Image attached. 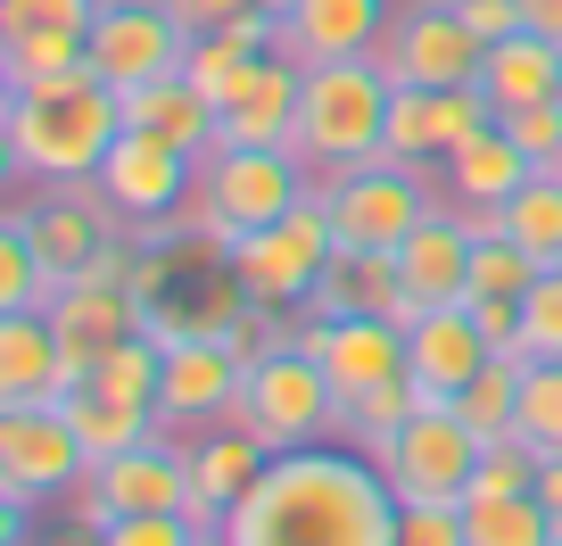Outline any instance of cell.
<instances>
[{
	"label": "cell",
	"instance_id": "6da1fadb",
	"mask_svg": "<svg viewBox=\"0 0 562 546\" xmlns=\"http://www.w3.org/2000/svg\"><path fill=\"white\" fill-rule=\"evenodd\" d=\"M397 489L356 439L290 447L224 513L232 546H397Z\"/></svg>",
	"mask_w": 562,
	"mask_h": 546
},
{
	"label": "cell",
	"instance_id": "7a4b0ae2",
	"mask_svg": "<svg viewBox=\"0 0 562 546\" xmlns=\"http://www.w3.org/2000/svg\"><path fill=\"white\" fill-rule=\"evenodd\" d=\"M0 133H9V175L18 182L67 191V182H100V158L124 133V100H116V83L75 67L58 83L9 91L0 100Z\"/></svg>",
	"mask_w": 562,
	"mask_h": 546
},
{
	"label": "cell",
	"instance_id": "3957f363",
	"mask_svg": "<svg viewBox=\"0 0 562 546\" xmlns=\"http://www.w3.org/2000/svg\"><path fill=\"white\" fill-rule=\"evenodd\" d=\"M389 100H397V83H389L381 51L372 58H323L299 83V133H290V149H299L315 175H348V166L381 158Z\"/></svg>",
	"mask_w": 562,
	"mask_h": 546
},
{
	"label": "cell",
	"instance_id": "277c9868",
	"mask_svg": "<svg viewBox=\"0 0 562 546\" xmlns=\"http://www.w3.org/2000/svg\"><path fill=\"white\" fill-rule=\"evenodd\" d=\"M315 199H323V215H331L339 248H356V257H364V248L397 257V248L447 208V175L439 166H414V158H364V166H348V175H315Z\"/></svg>",
	"mask_w": 562,
	"mask_h": 546
},
{
	"label": "cell",
	"instance_id": "5b68a950",
	"mask_svg": "<svg viewBox=\"0 0 562 546\" xmlns=\"http://www.w3.org/2000/svg\"><path fill=\"white\" fill-rule=\"evenodd\" d=\"M306 191H315V166H306L299 149H207V158H199V208H191V224L207 232V248L224 257L240 232L281 224Z\"/></svg>",
	"mask_w": 562,
	"mask_h": 546
},
{
	"label": "cell",
	"instance_id": "8992f818",
	"mask_svg": "<svg viewBox=\"0 0 562 546\" xmlns=\"http://www.w3.org/2000/svg\"><path fill=\"white\" fill-rule=\"evenodd\" d=\"M224 423L257 431L273 456H290V447H315V439H339V389L323 381V365L290 339V348H265L248 356L240 372V398H232Z\"/></svg>",
	"mask_w": 562,
	"mask_h": 546
},
{
	"label": "cell",
	"instance_id": "52a82bcc",
	"mask_svg": "<svg viewBox=\"0 0 562 546\" xmlns=\"http://www.w3.org/2000/svg\"><path fill=\"white\" fill-rule=\"evenodd\" d=\"M480 431L463 423L456 405H422L372 447V464L389 472L397 505H463L472 497V472H480Z\"/></svg>",
	"mask_w": 562,
	"mask_h": 546
},
{
	"label": "cell",
	"instance_id": "ba28073f",
	"mask_svg": "<svg viewBox=\"0 0 562 546\" xmlns=\"http://www.w3.org/2000/svg\"><path fill=\"white\" fill-rule=\"evenodd\" d=\"M224 257H232V274H240V290H248L257 307H281V315H299L306 290L323 282V265L339 257V241H331V215H323V199L306 191L299 208L281 215V224L240 232Z\"/></svg>",
	"mask_w": 562,
	"mask_h": 546
},
{
	"label": "cell",
	"instance_id": "9c48e42d",
	"mask_svg": "<svg viewBox=\"0 0 562 546\" xmlns=\"http://www.w3.org/2000/svg\"><path fill=\"white\" fill-rule=\"evenodd\" d=\"M83 480H91V456L67 423V398L0 405V497H18V505H75Z\"/></svg>",
	"mask_w": 562,
	"mask_h": 546
},
{
	"label": "cell",
	"instance_id": "30bf717a",
	"mask_svg": "<svg viewBox=\"0 0 562 546\" xmlns=\"http://www.w3.org/2000/svg\"><path fill=\"white\" fill-rule=\"evenodd\" d=\"M116 513H191V447L175 431H149L140 447L91 464V480L75 489V522L108 530Z\"/></svg>",
	"mask_w": 562,
	"mask_h": 546
},
{
	"label": "cell",
	"instance_id": "8fae6325",
	"mask_svg": "<svg viewBox=\"0 0 562 546\" xmlns=\"http://www.w3.org/2000/svg\"><path fill=\"white\" fill-rule=\"evenodd\" d=\"M191 25L166 9V0H100V18H91L83 51H91V75L116 91L149 83V75H175L191 58Z\"/></svg>",
	"mask_w": 562,
	"mask_h": 546
},
{
	"label": "cell",
	"instance_id": "7c38bea8",
	"mask_svg": "<svg viewBox=\"0 0 562 546\" xmlns=\"http://www.w3.org/2000/svg\"><path fill=\"white\" fill-rule=\"evenodd\" d=\"M191 191H199V149L166 142V133L124 124L116 149L100 158V199L124 215V224H166V215H182Z\"/></svg>",
	"mask_w": 562,
	"mask_h": 546
},
{
	"label": "cell",
	"instance_id": "4fadbf2b",
	"mask_svg": "<svg viewBox=\"0 0 562 546\" xmlns=\"http://www.w3.org/2000/svg\"><path fill=\"white\" fill-rule=\"evenodd\" d=\"M299 348L323 365L339 405L405 381V323H389V315H299Z\"/></svg>",
	"mask_w": 562,
	"mask_h": 546
},
{
	"label": "cell",
	"instance_id": "5bb4252c",
	"mask_svg": "<svg viewBox=\"0 0 562 546\" xmlns=\"http://www.w3.org/2000/svg\"><path fill=\"white\" fill-rule=\"evenodd\" d=\"M480 58L488 42L456 18V0H414L381 42V67L389 83H422V91H447V83H480Z\"/></svg>",
	"mask_w": 562,
	"mask_h": 546
},
{
	"label": "cell",
	"instance_id": "9a60e30c",
	"mask_svg": "<svg viewBox=\"0 0 562 546\" xmlns=\"http://www.w3.org/2000/svg\"><path fill=\"white\" fill-rule=\"evenodd\" d=\"M248 356L232 339H166V381H158V423L166 431H207L232 414Z\"/></svg>",
	"mask_w": 562,
	"mask_h": 546
},
{
	"label": "cell",
	"instance_id": "2e32d148",
	"mask_svg": "<svg viewBox=\"0 0 562 546\" xmlns=\"http://www.w3.org/2000/svg\"><path fill=\"white\" fill-rule=\"evenodd\" d=\"M9 224L34 232V248L50 257V274H75V265H91L108 241H116V208L100 199V182H67V191H50V199H18Z\"/></svg>",
	"mask_w": 562,
	"mask_h": 546
},
{
	"label": "cell",
	"instance_id": "e0dca14e",
	"mask_svg": "<svg viewBox=\"0 0 562 546\" xmlns=\"http://www.w3.org/2000/svg\"><path fill=\"white\" fill-rule=\"evenodd\" d=\"M182 447H191V522L199 530H224V513L240 505V497L257 489V472L273 464V447H265L257 431H240V423H207Z\"/></svg>",
	"mask_w": 562,
	"mask_h": 546
},
{
	"label": "cell",
	"instance_id": "ac0fdd59",
	"mask_svg": "<svg viewBox=\"0 0 562 546\" xmlns=\"http://www.w3.org/2000/svg\"><path fill=\"white\" fill-rule=\"evenodd\" d=\"M389 0H290L281 9V51L299 67H323V58H372L389 42Z\"/></svg>",
	"mask_w": 562,
	"mask_h": 546
},
{
	"label": "cell",
	"instance_id": "d6986e66",
	"mask_svg": "<svg viewBox=\"0 0 562 546\" xmlns=\"http://www.w3.org/2000/svg\"><path fill=\"white\" fill-rule=\"evenodd\" d=\"M299 83H306V67L290 51H273L257 67V83L215 116V149H290V133H299Z\"/></svg>",
	"mask_w": 562,
	"mask_h": 546
},
{
	"label": "cell",
	"instance_id": "ffe728a7",
	"mask_svg": "<svg viewBox=\"0 0 562 546\" xmlns=\"http://www.w3.org/2000/svg\"><path fill=\"white\" fill-rule=\"evenodd\" d=\"M488 356L496 348L480 339L472 307H422V315L405 323V372H414L422 389H439V398H463V381H472Z\"/></svg>",
	"mask_w": 562,
	"mask_h": 546
},
{
	"label": "cell",
	"instance_id": "44dd1931",
	"mask_svg": "<svg viewBox=\"0 0 562 546\" xmlns=\"http://www.w3.org/2000/svg\"><path fill=\"white\" fill-rule=\"evenodd\" d=\"M397 282H405L414 307H463L472 299V232H463L456 208H439L397 248Z\"/></svg>",
	"mask_w": 562,
	"mask_h": 546
},
{
	"label": "cell",
	"instance_id": "7402d4cb",
	"mask_svg": "<svg viewBox=\"0 0 562 546\" xmlns=\"http://www.w3.org/2000/svg\"><path fill=\"white\" fill-rule=\"evenodd\" d=\"M439 175H447V208H496L505 215V199L521 191L538 166H529V149L513 142L505 124H488V133H472L463 149H447Z\"/></svg>",
	"mask_w": 562,
	"mask_h": 546
},
{
	"label": "cell",
	"instance_id": "603a6c76",
	"mask_svg": "<svg viewBox=\"0 0 562 546\" xmlns=\"http://www.w3.org/2000/svg\"><path fill=\"white\" fill-rule=\"evenodd\" d=\"M480 91L496 100V116L562 100V42L529 34V25H521V34H505V42H488V58H480Z\"/></svg>",
	"mask_w": 562,
	"mask_h": 546
},
{
	"label": "cell",
	"instance_id": "cb8c5ba5",
	"mask_svg": "<svg viewBox=\"0 0 562 546\" xmlns=\"http://www.w3.org/2000/svg\"><path fill=\"white\" fill-rule=\"evenodd\" d=\"M116 100H124V124H140V133H166V142L199 149V158L215 149V100L182 67L175 75H149V83H133V91H116Z\"/></svg>",
	"mask_w": 562,
	"mask_h": 546
},
{
	"label": "cell",
	"instance_id": "d4e9b609",
	"mask_svg": "<svg viewBox=\"0 0 562 546\" xmlns=\"http://www.w3.org/2000/svg\"><path fill=\"white\" fill-rule=\"evenodd\" d=\"M34 398H58V332L50 315L18 307V315H0V405H34Z\"/></svg>",
	"mask_w": 562,
	"mask_h": 546
},
{
	"label": "cell",
	"instance_id": "484cf974",
	"mask_svg": "<svg viewBox=\"0 0 562 546\" xmlns=\"http://www.w3.org/2000/svg\"><path fill=\"white\" fill-rule=\"evenodd\" d=\"M505 232L538 265H562V166H538V175L505 199Z\"/></svg>",
	"mask_w": 562,
	"mask_h": 546
},
{
	"label": "cell",
	"instance_id": "4316f807",
	"mask_svg": "<svg viewBox=\"0 0 562 546\" xmlns=\"http://www.w3.org/2000/svg\"><path fill=\"white\" fill-rule=\"evenodd\" d=\"M463 530H472V546H554V513H546L538 489L472 497V505H463Z\"/></svg>",
	"mask_w": 562,
	"mask_h": 546
},
{
	"label": "cell",
	"instance_id": "83f0119b",
	"mask_svg": "<svg viewBox=\"0 0 562 546\" xmlns=\"http://www.w3.org/2000/svg\"><path fill=\"white\" fill-rule=\"evenodd\" d=\"M67 423H75V439H83L91 464H108V456H124V447H140L149 431H166L158 414H133V405L100 398V389H75V398H67Z\"/></svg>",
	"mask_w": 562,
	"mask_h": 546
},
{
	"label": "cell",
	"instance_id": "f1b7e54d",
	"mask_svg": "<svg viewBox=\"0 0 562 546\" xmlns=\"http://www.w3.org/2000/svg\"><path fill=\"white\" fill-rule=\"evenodd\" d=\"M75 67H91V51H83V34H0V83L9 91H34V83H58V75H75Z\"/></svg>",
	"mask_w": 562,
	"mask_h": 546
},
{
	"label": "cell",
	"instance_id": "f546056e",
	"mask_svg": "<svg viewBox=\"0 0 562 546\" xmlns=\"http://www.w3.org/2000/svg\"><path fill=\"white\" fill-rule=\"evenodd\" d=\"M456 414L480 431V439H513V423H521V365H513V356H488V365L463 381Z\"/></svg>",
	"mask_w": 562,
	"mask_h": 546
},
{
	"label": "cell",
	"instance_id": "4dcf8cb0",
	"mask_svg": "<svg viewBox=\"0 0 562 546\" xmlns=\"http://www.w3.org/2000/svg\"><path fill=\"white\" fill-rule=\"evenodd\" d=\"M381 158L439 166V100H430L422 83H397V100H389V133H381Z\"/></svg>",
	"mask_w": 562,
	"mask_h": 546
},
{
	"label": "cell",
	"instance_id": "1f68e13d",
	"mask_svg": "<svg viewBox=\"0 0 562 546\" xmlns=\"http://www.w3.org/2000/svg\"><path fill=\"white\" fill-rule=\"evenodd\" d=\"M513 439H529L538 456H562V356L521 365V423H513Z\"/></svg>",
	"mask_w": 562,
	"mask_h": 546
},
{
	"label": "cell",
	"instance_id": "d6a6232c",
	"mask_svg": "<svg viewBox=\"0 0 562 546\" xmlns=\"http://www.w3.org/2000/svg\"><path fill=\"white\" fill-rule=\"evenodd\" d=\"M546 265L529 257L513 232H488V241H472V290H488V299H529V282H538Z\"/></svg>",
	"mask_w": 562,
	"mask_h": 546
},
{
	"label": "cell",
	"instance_id": "836d02e7",
	"mask_svg": "<svg viewBox=\"0 0 562 546\" xmlns=\"http://www.w3.org/2000/svg\"><path fill=\"white\" fill-rule=\"evenodd\" d=\"M405 414H422V389H414V372H405V381H389V389H372V398H356V405H339V439H356V447H381L389 431L405 423Z\"/></svg>",
	"mask_w": 562,
	"mask_h": 546
},
{
	"label": "cell",
	"instance_id": "e575fe53",
	"mask_svg": "<svg viewBox=\"0 0 562 546\" xmlns=\"http://www.w3.org/2000/svg\"><path fill=\"white\" fill-rule=\"evenodd\" d=\"M521 365H546V356H562V265H546L538 282H529L521 299Z\"/></svg>",
	"mask_w": 562,
	"mask_h": 546
},
{
	"label": "cell",
	"instance_id": "d590c367",
	"mask_svg": "<svg viewBox=\"0 0 562 546\" xmlns=\"http://www.w3.org/2000/svg\"><path fill=\"white\" fill-rule=\"evenodd\" d=\"M207 530L191 513H116L108 530H91V546H199Z\"/></svg>",
	"mask_w": 562,
	"mask_h": 546
},
{
	"label": "cell",
	"instance_id": "8d00e7d4",
	"mask_svg": "<svg viewBox=\"0 0 562 546\" xmlns=\"http://www.w3.org/2000/svg\"><path fill=\"white\" fill-rule=\"evenodd\" d=\"M513 133V142L529 149V166H562V100H546V108H513V116H496Z\"/></svg>",
	"mask_w": 562,
	"mask_h": 546
},
{
	"label": "cell",
	"instance_id": "74e56055",
	"mask_svg": "<svg viewBox=\"0 0 562 546\" xmlns=\"http://www.w3.org/2000/svg\"><path fill=\"white\" fill-rule=\"evenodd\" d=\"M397 546H472L463 505H405L397 513Z\"/></svg>",
	"mask_w": 562,
	"mask_h": 546
},
{
	"label": "cell",
	"instance_id": "f35d334b",
	"mask_svg": "<svg viewBox=\"0 0 562 546\" xmlns=\"http://www.w3.org/2000/svg\"><path fill=\"white\" fill-rule=\"evenodd\" d=\"M191 34H215V25H232V18H248V9H265V0H166Z\"/></svg>",
	"mask_w": 562,
	"mask_h": 546
},
{
	"label": "cell",
	"instance_id": "ab89813d",
	"mask_svg": "<svg viewBox=\"0 0 562 546\" xmlns=\"http://www.w3.org/2000/svg\"><path fill=\"white\" fill-rule=\"evenodd\" d=\"M521 25L546 42H562V0H521Z\"/></svg>",
	"mask_w": 562,
	"mask_h": 546
},
{
	"label": "cell",
	"instance_id": "60d3db41",
	"mask_svg": "<svg viewBox=\"0 0 562 546\" xmlns=\"http://www.w3.org/2000/svg\"><path fill=\"white\" fill-rule=\"evenodd\" d=\"M538 497H546V513H562V456L538 464Z\"/></svg>",
	"mask_w": 562,
	"mask_h": 546
},
{
	"label": "cell",
	"instance_id": "b9f144b4",
	"mask_svg": "<svg viewBox=\"0 0 562 546\" xmlns=\"http://www.w3.org/2000/svg\"><path fill=\"white\" fill-rule=\"evenodd\" d=\"M265 9H273V18H281V9H290V0H265Z\"/></svg>",
	"mask_w": 562,
	"mask_h": 546
},
{
	"label": "cell",
	"instance_id": "7bdbcfd3",
	"mask_svg": "<svg viewBox=\"0 0 562 546\" xmlns=\"http://www.w3.org/2000/svg\"><path fill=\"white\" fill-rule=\"evenodd\" d=\"M554 546H562V538H554Z\"/></svg>",
	"mask_w": 562,
	"mask_h": 546
}]
</instances>
